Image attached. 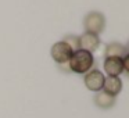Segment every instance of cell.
I'll return each mask as SVG.
<instances>
[{"mask_svg": "<svg viewBox=\"0 0 129 118\" xmlns=\"http://www.w3.org/2000/svg\"><path fill=\"white\" fill-rule=\"evenodd\" d=\"M100 46V38L99 35L90 34V32H85L79 36V49L86 50L89 53L96 51Z\"/></svg>", "mask_w": 129, "mask_h": 118, "instance_id": "cell-5", "label": "cell"}, {"mask_svg": "<svg viewBox=\"0 0 129 118\" xmlns=\"http://www.w3.org/2000/svg\"><path fill=\"white\" fill-rule=\"evenodd\" d=\"M93 101H94V104L99 107V108H101V110H110L111 107L115 106L117 99H115L114 96H111V95H108V93L100 90V92H97V95L94 96Z\"/></svg>", "mask_w": 129, "mask_h": 118, "instance_id": "cell-9", "label": "cell"}, {"mask_svg": "<svg viewBox=\"0 0 129 118\" xmlns=\"http://www.w3.org/2000/svg\"><path fill=\"white\" fill-rule=\"evenodd\" d=\"M101 90L115 97L122 90V81L118 76H107V78H104V83Z\"/></svg>", "mask_w": 129, "mask_h": 118, "instance_id": "cell-7", "label": "cell"}, {"mask_svg": "<svg viewBox=\"0 0 129 118\" xmlns=\"http://www.w3.org/2000/svg\"><path fill=\"white\" fill-rule=\"evenodd\" d=\"M50 54L57 64H64V63L70 61L71 56H72V49H71L65 42L60 40V42L54 43V45L51 46Z\"/></svg>", "mask_w": 129, "mask_h": 118, "instance_id": "cell-4", "label": "cell"}, {"mask_svg": "<svg viewBox=\"0 0 129 118\" xmlns=\"http://www.w3.org/2000/svg\"><path fill=\"white\" fill-rule=\"evenodd\" d=\"M68 67H70L71 72L75 74H86L94 67V57L93 53H89L86 50H75L72 51L70 61H68Z\"/></svg>", "mask_w": 129, "mask_h": 118, "instance_id": "cell-1", "label": "cell"}, {"mask_svg": "<svg viewBox=\"0 0 129 118\" xmlns=\"http://www.w3.org/2000/svg\"><path fill=\"white\" fill-rule=\"evenodd\" d=\"M104 74L97 68H92L89 72L85 74L83 76V82L85 86L92 92H100L103 89V83H104Z\"/></svg>", "mask_w": 129, "mask_h": 118, "instance_id": "cell-3", "label": "cell"}, {"mask_svg": "<svg viewBox=\"0 0 129 118\" xmlns=\"http://www.w3.org/2000/svg\"><path fill=\"white\" fill-rule=\"evenodd\" d=\"M129 54V50L125 45L118 42H111L106 46L104 49V56L107 57H118V58H123V57Z\"/></svg>", "mask_w": 129, "mask_h": 118, "instance_id": "cell-8", "label": "cell"}, {"mask_svg": "<svg viewBox=\"0 0 129 118\" xmlns=\"http://www.w3.org/2000/svg\"><path fill=\"white\" fill-rule=\"evenodd\" d=\"M122 61H123V72L129 74V54H126V56L123 57Z\"/></svg>", "mask_w": 129, "mask_h": 118, "instance_id": "cell-11", "label": "cell"}, {"mask_svg": "<svg viewBox=\"0 0 129 118\" xmlns=\"http://www.w3.org/2000/svg\"><path fill=\"white\" fill-rule=\"evenodd\" d=\"M104 71L108 76H119L123 72V61L118 57H107L104 60Z\"/></svg>", "mask_w": 129, "mask_h": 118, "instance_id": "cell-6", "label": "cell"}, {"mask_svg": "<svg viewBox=\"0 0 129 118\" xmlns=\"http://www.w3.org/2000/svg\"><path fill=\"white\" fill-rule=\"evenodd\" d=\"M106 15L103 14L101 11H89L83 18V26H85V31L90 32V34H94L99 35L106 29Z\"/></svg>", "mask_w": 129, "mask_h": 118, "instance_id": "cell-2", "label": "cell"}, {"mask_svg": "<svg viewBox=\"0 0 129 118\" xmlns=\"http://www.w3.org/2000/svg\"><path fill=\"white\" fill-rule=\"evenodd\" d=\"M62 42L67 43V45L72 49V51L79 50V36H75V35H72V34L65 35L64 39H62Z\"/></svg>", "mask_w": 129, "mask_h": 118, "instance_id": "cell-10", "label": "cell"}]
</instances>
